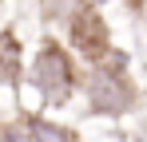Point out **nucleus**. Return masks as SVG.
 I'll list each match as a JSON object with an SVG mask.
<instances>
[{
    "mask_svg": "<svg viewBox=\"0 0 147 142\" xmlns=\"http://www.w3.org/2000/svg\"><path fill=\"white\" fill-rule=\"evenodd\" d=\"M127 4H131V8H139V4H143V0H127Z\"/></svg>",
    "mask_w": 147,
    "mask_h": 142,
    "instance_id": "7",
    "label": "nucleus"
},
{
    "mask_svg": "<svg viewBox=\"0 0 147 142\" xmlns=\"http://www.w3.org/2000/svg\"><path fill=\"white\" fill-rule=\"evenodd\" d=\"M84 91H88V107L96 115H127L135 107V87L123 75V59L119 63H107V59L92 63Z\"/></svg>",
    "mask_w": 147,
    "mask_h": 142,
    "instance_id": "2",
    "label": "nucleus"
},
{
    "mask_svg": "<svg viewBox=\"0 0 147 142\" xmlns=\"http://www.w3.org/2000/svg\"><path fill=\"white\" fill-rule=\"evenodd\" d=\"M68 32H72V47L84 59L103 63V59L111 55V47H107V24H103V16H99L96 8H84V12L68 24Z\"/></svg>",
    "mask_w": 147,
    "mask_h": 142,
    "instance_id": "3",
    "label": "nucleus"
},
{
    "mask_svg": "<svg viewBox=\"0 0 147 142\" xmlns=\"http://www.w3.org/2000/svg\"><path fill=\"white\" fill-rule=\"evenodd\" d=\"M32 87L40 91L44 103L52 107H64L76 91V67H72V55L56 40H44L36 59H32Z\"/></svg>",
    "mask_w": 147,
    "mask_h": 142,
    "instance_id": "1",
    "label": "nucleus"
},
{
    "mask_svg": "<svg viewBox=\"0 0 147 142\" xmlns=\"http://www.w3.org/2000/svg\"><path fill=\"white\" fill-rule=\"evenodd\" d=\"M0 79H8V83L20 79V44L12 32L0 36Z\"/></svg>",
    "mask_w": 147,
    "mask_h": 142,
    "instance_id": "6",
    "label": "nucleus"
},
{
    "mask_svg": "<svg viewBox=\"0 0 147 142\" xmlns=\"http://www.w3.org/2000/svg\"><path fill=\"white\" fill-rule=\"evenodd\" d=\"M28 142H80L76 130L68 126H60V122H52V118H28Z\"/></svg>",
    "mask_w": 147,
    "mask_h": 142,
    "instance_id": "4",
    "label": "nucleus"
},
{
    "mask_svg": "<svg viewBox=\"0 0 147 142\" xmlns=\"http://www.w3.org/2000/svg\"><path fill=\"white\" fill-rule=\"evenodd\" d=\"M84 8H88L84 0H40V16L48 24H64V28H68Z\"/></svg>",
    "mask_w": 147,
    "mask_h": 142,
    "instance_id": "5",
    "label": "nucleus"
}]
</instances>
